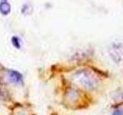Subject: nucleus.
<instances>
[{
  "label": "nucleus",
  "instance_id": "20e7f679",
  "mask_svg": "<svg viewBox=\"0 0 123 115\" xmlns=\"http://www.w3.org/2000/svg\"><path fill=\"white\" fill-rule=\"evenodd\" d=\"M11 12V6L9 3H8L6 1H3L0 3V12L2 15H8Z\"/></svg>",
  "mask_w": 123,
  "mask_h": 115
},
{
  "label": "nucleus",
  "instance_id": "7ed1b4c3",
  "mask_svg": "<svg viewBox=\"0 0 123 115\" xmlns=\"http://www.w3.org/2000/svg\"><path fill=\"white\" fill-rule=\"evenodd\" d=\"M9 78L11 80L12 82H14V83H21L22 81V76L20 73H18L15 71H10L9 72Z\"/></svg>",
  "mask_w": 123,
  "mask_h": 115
},
{
  "label": "nucleus",
  "instance_id": "0eeeda50",
  "mask_svg": "<svg viewBox=\"0 0 123 115\" xmlns=\"http://www.w3.org/2000/svg\"><path fill=\"white\" fill-rule=\"evenodd\" d=\"M3 1H6V0H3Z\"/></svg>",
  "mask_w": 123,
  "mask_h": 115
},
{
  "label": "nucleus",
  "instance_id": "f257e3e1",
  "mask_svg": "<svg viewBox=\"0 0 123 115\" xmlns=\"http://www.w3.org/2000/svg\"><path fill=\"white\" fill-rule=\"evenodd\" d=\"M73 80L76 83L86 88H94L98 84L97 78L92 73L86 69L76 71L73 75Z\"/></svg>",
  "mask_w": 123,
  "mask_h": 115
},
{
  "label": "nucleus",
  "instance_id": "423d86ee",
  "mask_svg": "<svg viewBox=\"0 0 123 115\" xmlns=\"http://www.w3.org/2000/svg\"><path fill=\"white\" fill-rule=\"evenodd\" d=\"M113 115H123V110H116Z\"/></svg>",
  "mask_w": 123,
  "mask_h": 115
},
{
  "label": "nucleus",
  "instance_id": "39448f33",
  "mask_svg": "<svg viewBox=\"0 0 123 115\" xmlns=\"http://www.w3.org/2000/svg\"><path fill=\"white\" fill-rule=\"evenodd\" d=\"M12 42L13 45L15 46V48H19L21 46V44H20V41H19L18 38L16 37V36H14L12 38Z\"/></svg>",
  "mask_w": 123,
  "mask_h": 115
},
{
  "label": "nucleus",
  "instance_id": "f03ea898",
  "mask_svg": "<svg viewBox=\"0 0 123 115\" xmlns=\"http://www.w3.org/2000/svg\"><path fill=\"white\" fill-rule=\"evenodd\" d=\"M110 55L115 62L123 61V45L121 43L113 44L109 49Z\"/></svg>",
  "mask_w": 123,
  "mask_h": 115
}]
</instances>
